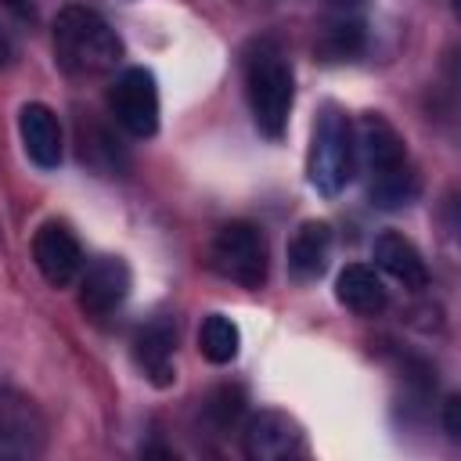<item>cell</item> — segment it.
I'll list each match as a JSON object with an SVG mask.
<instances>
[{"label": "cell", "mask_w": 461, "mask_h": 461, "mask_svg": "<svg viewBox=\"0 0 461 461\" xmlns=\"http://www.w3.org/2000/svg\"><path fill=\"white\" fill-rule=\"evenodd\" d=\"M245 97L256 130L270 140H281L295 101V76L288 58L267 40L245 54Z\"/></svg>", "instance_id": "3"}, {"label": "cell", "mask_w": 461, "mask_h": 461, "mask_svg": "<svg viewBox=\"0 0 461 461\" xmlns=\"http://www.w3.org/2000/svg\"><path fill=\"white\" fill-rule=\"evenodd\" d=\"M14 18H22V22H32L36 18V4L32 0H0Z\"/></svg>", "instance_id": "20"}, {"label": "cell", "mask_w": 461, "mask_h": 461, "mask_svg": "<svg viewBox=\"0 0 461 461\" xmlns=\"http://www.w3.org/2000/svg\"><path fill=\"white\" fill-rule=\"evenodd\" d=\"M238 346H241V331L230 317L223 313H209L198 328V353L209 360V364H230L238 357Z\"/></svg>", "instance_id": "17"}, {"label": "cell", "mask_w": 461, "mask_h": 461, "mask_svg": "<svg viewBox=\"0 0 461 461\" xmlns=\"http://www.w3.org/2000/svg\"><path fill=\"white\" fill-rule=\"evenodd\" d=\"M335 299L346 310L360 313V317H378L385 310V303H389L382 277L367 263H346L339 270V277H335Z\"/></svg>", "instance_id": "15"}, {"label": "cell", "mask_w": 461, "mask_h": 461, "mask_svg": "<svg viewBox=\"0 0 461 461\" xmlns=\"http://www.w3.org/2000/svg\"><path fill=\"white\" fill-rule=\"evenodd\" d=\"M241 447L252 461H285V457H295L303 454L306 439H303V429L281 414V411H259L245 421V432H241Z\"/></svg>", "instance_id": "10"}, {"label": "cell", "mask_w": 461, "mask_h": 461, "mask_svg": "<svg viewBox=\"0 0 461 461\" xmlns=\"http://www.w3.org/2000/svg\"><path fill=\"white\" fill-rule=\"evenodd\" d=\"M18 133H22V148L25 155L40 166V169H58L61 155H65V137H61V122L54 115V108L29 101L18 112Z\"/></svg>", "instance_id": "12"}, {"label": "cell", "mask_w": 461, "mask_h": 461, "mask_svg": "<svg viewBox=\"0 0 461 461\" xmlns=\"http://www.w3.org/2000/svg\"><path fill=\"white\" fill-rule=\"evenodd\" d=\"M371 256H375V267L382 274H389L393 281H400L403 288H411V292L429 288V267L411 238H403L396 230H382L371 245Z\"/></svg>", "instance_id": "13"}, {"label": "cell", "mask_w": 461, "mask_h": 461, "mask_svg": "<svg viewBox=\"0 0 461 461\" xmlns=\"http://www.w3.org/2000/svg\"><path fill=\"white\" fill-rule=\"evenodd\" d=\"M176 328L169 317H155L133 335V364L155 389H169L176 382Z\"/></svg>", "instance_id": "11"}, {"label": "cell", "mask_w": 461, "mask_h": 461, "mask_svg": "<svg viewBox=\"0 0 461 461\" xmlns=\"http://www.w3.org/2000/svg\"><path fill=\"white\" fill-rule=\"evenodd\" d=\"M54 50L65 72L72 76H101L122 61L119 32L83 4H68L54 18Z\"/></svg>", "instance_id": "2"}, {"label": "cell", "mask_w": 461, "mask_h": 461, "mask_svg": "<svg viewBox=\"0 0 461 461\" xmlns=\"http://www.w3.org/2000/svg\"><path fill=\"white\" fill-rule=\"evenodd\" d=\"M331 256V227L324 220H306L288 241V270L295 281H317L328 270Z\"/></svg>", "instance_id": "14"}, {"label": "cell", "mask_w": 461, "mask_h": 461, "mask_svg": "<svg viewBox=\"0 0 461 461\" xmlns=\"http://www.w3.org/2000/svg\"><path fill=\"white\" fill-rule=\"evenodd\" d=\"M108 112L130 137H155L158 130V83L148 68H122L108 90Z\"/></svg>", "instance_id": "6"}, {"label": "cell", "mask_w": 461, "mask_h": 461, "mask_svg": "<svg viewBox=\"0 0 461 461\" xmlns=\"http://www.w3.org/2000/svg\"><path fill=\"white\" fill-rule=\"evenodd\" d=\"M32 263L50 288H68L83 270V249L68 223L47 220L32 234Z\"/></svg>", "instance_id": "8"}, {"label": "cell", "mask_w": 461, "mask_h": 461, "mask_svg": "<svg viewBox=\"0 0 461 461\" xmlns=\"http://www.w3.org/2000/svg\"><path fill=\"white\" fill-rule=\"evenodd\" d=\"M14 61V43H11V36H7V29L0 25V68H7Z\"/></svg>", "instance_id": "21"}, {"label": "cell", "mask_w": 461, "mask_h": 461, "mask_svg": "<svg viewBox=\"0 0 461 461\" xmlns=\"http://www.w3.org/2000/svg\"><path fill=\"white\" fill-rule=\"evenodd\" d=\"M357 158H364L367 169V198L375 209L396 212L407 209L418 191V169L411 166L407 140L385 115H364L357 126Z\"/></svg>", "instance_id": "1"}, {"label": "cell", "mask_w": 461, "mask_h": 461, "mask_svg": "<svg viewBox=\"0 0 461 461\" xmlns=\"http://www.w3.org/2000/svg\"><path fill=\"white\" fill-rule=\"evenodd\" d=\"M209 267L220 277L234 281V285H241L249 292L263 288L267 274H270V252H267L263 230L256 223H245V220L223 223L216 230L212 245H209Z\"/></svg>", "instance_id": "5"}, {"label": "cell", "mask_w": 461, "mask_h": 461, "mask_svg": "<svg viewBox=\"0 0 461 461\" xmlns=\"http://www.w3.org/2000/svg\"><path fill=\"white\" fill-rule=\"evenodd\" d=\"M202 414H205L209 425H216V429H230V425L245 414V393H241L238 385H220V389H212V393L205 396Z\"/></svg>", "instance_id": "18"}, {"label": "cell", "mask_w": 461, "mask_h": 461, "mask_svg": "<svg viewBox=\"0 0 461 461\" xmlns=\"http://www.w3.org/2000/svg\"><path fill=\"white\" fill-rule=\"evenodd\" d=\"M328 4H331V7L339 11V14H346V11H353V7H360V0H328Z\"/></svg>", "instance_id": "22"}, {"label": "cell", "mask_w": 461, "mask_h": 461, "mask_svg": "<svg viewBox=\"0 0 461 461\" xmlns=\"http://www.w3.org/2000/svg\"><path fill=\"white\" fill-rule=\"evenodd\" d=\"M79 310L90 317L115 313L130 295V267L119 256H97L79 270Z\"/></svg>", "instance_id": "9"}, {"label": "cell", "mask_w": 461, "mask_h": 461, "mask_svg": "<svg viewBox=\"0 0 461 461\" xmlns=\"http://www.w3.org/2000/svg\"><path fill=\"white\" fill-rule=\"evenodd\" d=\"M306 176H310V187L324 198L342 194L346 184L357 176V126L335 104H328L317 115L310 155H306Z\"/></svg>", "instance_id": "4"}, {"label": "cell", "mask_w": 461, "mask_h": 461, "mask_svg": "<svg viewBox=\"0 0 461 461\" xmlns=\"http://www.w3.org/2000/svg\"><path fill=\"white\" fill-rule=\"evenodd\" d=\"M457 411H461V400H457V396H447V403H443V429H447V436H450V439H461Z\"/></svg>", "instance_id": "19"}, {"label": "cell", "mask_w": 461, "mask_h": 461, "mask_svg": "<svg viewBox=\"0 0 461 461\" xmlns=\"http://www.w3.org/2000/svg\"><path fill=\"white\" fill-rule=\"evenodd\" d=\"M364 50V25L349 14L331 18L317 36V54L324 61H349Z\"/></svg>", "instance_id": "16"}, {"label": "cell", "mask_w": 461, "mask_h": 461, "mask_svg": "<svg viewBox=\"0 0 461 461\" xmlns=\"http://www.w3.org/2000/svg\"><path fill=\"white\" fill-rule=\"evenodd\" d=\"M47 425L36 403L0 382V457H36L43 450Z\"/></svg>", "instance_id": "7"}]
</instances>
